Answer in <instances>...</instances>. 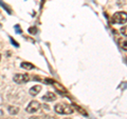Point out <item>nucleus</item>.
Segmentation results:
<instances>
[{
    "instance_id": "f257e3e1",
    "label": "nucleus",
    "mask_w": 127,
    "mask_h": 119,
    "mask_svg": "<svg viewBox=\"0 0 127 119\" xmlns=\"http://www.w3.org/2000/svg\"><path fill=\"white\" fill-rule=\"evenodd\" d=\"M55 112L58 113V114H66V115H68V114H72L73 113V109H72V106H70L68 104H66V103H58L55 105Z\"/></svg>"
},
{
    "instance_id": "f03ea898",
    "label": "nucleus",
    "mask_w": 127,
    "mask_h": 119,
    "mask_svg": "<svg viewBox=\"0 0 127 119\" xmlns=\"http://www.w3.org/2000/svg\"><path fill=\"white\" fill-rule=\"evenodd\" d=\"M127 21L126 12H118L112 16V22L118 23V24H124Z\"/></svg>"
},
{
    "instance_id": "7ed1b4c3",
    "label": "nucleus",
    "mask_w": 127,
    "mask_h": 119,
    "mask_svg": "<svg viewBox=\"0 0 127 119\" xmlns=\"http://www.w3.org/2000/svg\"><path fill=\"white\" fill-rule=\"evenodd\" d=\"M30 80V76L28 74H16L14 76V81L16 83H26Z\"/></svg>"
},
{
    "instance_id": "20e7f679",
    "label": "nucleus",
    "mask_w": 127,
    "mask_h": 119,
    "mask_svg": "<svg viewBox=\"0 0 127 119\" xmlns=\"http://www.w3.org/2000/svg\"><path fill=\"white\" fill-rule=\"evenodd\" d=\"M39 109H40L39 102L36 101V100H33V101H31L29 103V105L27 106V112L28 113H36Z\"/></svg>"
},
{
    "instance_id": "39448f33",
    "label": "nucleus",
    "mask_w": 127,
    "mask_h": 119,
    "mask_svg": "<svg viewBox=\"0 0 127 119\" xmlns=\"http://www.w3.org/2000/svg\"><path fill=\"white\" fill-rule=\"evenodd\" d=\"M42 99L46 101H54L55 99H56V96H55V94H53V93L48 92L45 96H42Z\"/></svg>"
},
{
    "instance_id": "423d86ee",
    "label": "nucleus",
    "mask_w": 127,
    "mask_h": 119,
    "mask_svg": "<svg viewBox=\"0 0 127 119\" xmlns=\"http://www.w3.org/2000/svg\"><path fill=\"white\" fill-rule=\"evenodd\" d=\"M41 91V86L40 85H34L33 88L30 89V94L32 96H36V95Z\"/></svg>"
},
{
    "instance_id": "0eeeda50",
    "label": "nucleus",
    "mask_w": 127,
    "mask_h": 119,
    "mask_svg": "<svg viewBox=\"0 0 127 119\" xmlns=\"http://www.w3.org/2000/svg\"><path fill=\"white\" fill-rule=\"evenodd\" d=\"M53 86H54V88L58 91L59 93H63V95H64V93H66V92H67L66 89L64 88L63 85L59 84V83H57V82H54V81H53Z\"/></svg>"
},
{
    "instance_id": "6e6552de",
    "label": "nucleus",
    "mask_w": 127,
    "mask_h": 119,
    "mask_svg": "<svg viewBox=\"0 0 127 119\" xmlns=\"http://www.w3.org/2000/svg\"><path fill=\"white\" fill-rule=\"evenodd\" d=\"M7 110H9V113L11 115H17L19 113V108H17V106H12V105H10L9 108H7Z\"/></svg>"
},
{
    "instance_id": "1a4fd4ad",
    "label": "nucleus",
    "mask_w": 127,
    "mask_h": 119,
    "mask_svg": "<svg viewBox=\"0 0 127 119\" xmlns=\"http://www.w3.org/2000/svg\"><path fill=\"white\" fill-rule=\"evenodd\" d=\"M21 67L22 69H25V70H33L34 69V65L32 64V63H30V62H22L21 63Z\"/></svg>"
},
{
    "instance_id": "9d476101",
    "label": "nucleus",
    "mask_w": 127,
    "mask_h": 119,
    "mask_svg": "<svg viewBox=\"0 0 127 119\" xmlns=\"http://www.w3.org/2000/svg\"><path fill=\"white\" fill-rule=\"evenodd\" d=\"M119 43H120V46H121L124 51L127 50V46H126V39H122V38H121L120 40H119Z\"/></svg>"
},
{
    "instance_id": "9b49d317",
    "label": "nucleus",
    "mask_w": 127,
    "mask_h": 119,
    "mask_svg": "<svg viewBox=\"0 0 127 119\" xmlns=\"http://www.w3.org/2000/svg\"><path fill=\"white\" fill-rule=\"evenodd\" d=\"M28 31H29V33H30V34H33V35H35V34L37 33V29H36V26H31Z\"/></svg>"
},
{
    "instance_id": "f8f14e48",
    "label": "nucleus",
    "mask_w": 127,
    "mask_h": 119,
    "mask_svg": "<svg viewBox=\"0 0 127 119\" xmlns=\"http://www.w3.org/2000/svg\"><path fill=\"white\" fill-rule=\"evenodd\" d=\"M74 108H76V109L78 110V112H79V113H82L83 115H85V116H86V115H87V113L85 112V111H84V110H83L82 108H79V106H78V105H76V104H74Z\"/></svg>"
},
{
    "instance_id": "ddd939ff",
    "label": "nucleus",
    "mask_w": 127,
    "mask_h": 119,
    "mask_svg": "<svg viewBox=\"0 0 127 119\" xmlns=\"http://www.w3.org/2000/svg\"><path fill=\"white\" fill-rule=\"evenodd\" d=\"M0 4H1L3 7H5V9H6V11H7V13H9V14H11L12 13V12H11V10H10V7L9 6H6L5 4H4V3H2V2H0Z\"/></svg>"
},
{
    "instance_id": "4468645a",
    "label": "nucleus",
    "mask_w": 127,
    "mask_h": 119,
    "mask_svg": "<svg viewBox=\"0 0 127 119\" xmlns=\"http://www.w3.org/2000/svg\"><path fill=\"white\" fill-rule=\"evenodd\" d=\"M121 33L124 35V36H126V26H124V27H122L121 29Z\"/></svg>"
},
{
    "instance_id": "2eb2a0df",
    "label": "nucleus",
    "mask_w": 127,
    "mask_h": 119,
    "mask_svg": "<svg viewBox=\"0 0 127 119\" xmlns=\"http://www.w3.org/2000/svg\"><path fill=\"white\" fill-rule=\"evenodd\" d=\"M11 41H12V43H13V44H14L15 46H17V47L19 46V44H18V43H17V42H16V41H15V40H14V39H13V38H12V37H11Z\"/></svg>"
},
{
    "instance_id": "dca6fc26",
    "label": "nucleus",
    "mask_w": 127,
    "mask_h": 119,
    "mask_svg": "<svg viewBox=\"0 0 127 119\" xmlns=\"http://www.w3.org/2000/svg\"><path fill=\"white\" fill-rule=\"evenodd\" d=\"M15 29H16V31H17L18 32V33H21V30H19V25H15Z\"/></svg>"
},
{
    "instance_id": "f3484780",
    "label": "nucleus",
    "mask_w": 127,
    "mask_h": 119,
    "mask_svg": "<svg viewBox=\"0 0 127 119\" xmlns=\"http://www.w3.org/2000/svg\"><path fill=\"white\" fill-rule=\"evenodd\" d=\"M30 119H39V118L38 117H31Z\"/></svg>"
},
{
    "instance_id": "a211bd4d",
    "label": "nucleus",
    "mask_w": 127,
    "mask_h": 119,
    "mask_svg": "<svg viewBox=\"0 0 127 119\" xmlns=\"http://www.w3.org/2000/svg\"><path fill=\"white\" fill-rule=\"evenodd\" d=\"M0 60H1V56H0Z\"/></svg>"
}]
</instances>
